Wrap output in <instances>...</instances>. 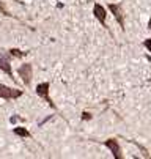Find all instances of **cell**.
<instances>
[{"label":"cell","mask_w":151,"mask_h":159,"mask_svg":"<svg viewBox=\"0 0 151 159\" xmlns=\"http://www.w3.org/2000/svg\"><path fill=\"white\" fill-rule=\"evenodd\" d=\"M49 92H51V84H49V82H41V84H38L36 88H35V93L38 95V98H41L47 106H51V109L57 110V106H55V102L52 101Z\"/></svg>","instance_id":"cell-1"},{"label":"cell","mask_w":151,"mask_h":159,"mask_svg":"<svg viewBox=\"0 0 151 159\" xmlns=\"http://www.w3.org/2000/svg\"><path fill=\"white\" fill-rule=\"evenodd\" d=\"M93 16L96 17V20L99 22V24H101L107 32H109L112 36H113V33L110 32V27L107 25V10H105V7H102L101 3H98V2H96V3L93 5Z\"/></svg>","instance_id":"cell-2"},{"label":"cell","mask_w":151,"mask_h":159,"mask_svg":"<svg viewBox=\"0 0 151 159\" xmlns=\"http://www.w3.org/2000/svg\"><path fill=\"white\" fill-rule=\"evenodd\" d=\"M24 95V90H19V88H13L8 87L5 84H0V98L5 99V101H11V99H17Z\"/></svg>","instance_id":"cell-3"},{"label":"cell","mask_w":151,"mask_h":159,"mask_svg":"<svg viewBox=\"0 0 151 159\" xmlns=\"http://www.w3.org/2000/svg\"><path fill=\"white\" fill-rule=\"evenodd\" d=\"M17 74H19L20 79H22L25 87H30L32 79H33V65L32 63H22L17 68Z\"/></svg>","instance_id":"cell-4"},{"label":"cell","mask_w":151,"mask_h":159,"mask_svg":"<svg viewBox=\"0 0 151 159\" xmlns=\"http://www.w3.org/2000/svg\"><path fill=\"white\" fill-rule=\"evenodd\" d=\"M107 8H109V11L113 14L115 20L118 22L120 29L124 32L126 30V22H124V11H123V5L121 3H109L107 5Z\"/></svg>","instance_id":"cell-5"},{"label":"cell","mask_w":151,"mask_h":159,"mask_svg":"<svg viewBox=\"0 0 151 159\" xmlns=\"http://www.w3.org/2000/svg\"><path fill=\"white\" fill-rule=\"evenodd\" d=\"M102 145L109 150L113 156V159H123V151H121V147H120V142L118 139L115 137H110V139H107L102 142Z\"/></svg>","instance_id":"cell-6"},{"label":"cell","mask_w":151,"mask_h":159,"mask_svg":"<svg viewBox=\"0 0 151 159\" xmlns=\"http://www.w3.org/2000/svg\"><path fill=\"white\" fill-rule=\"evenodd\" d=\"M0 70H2L10 79H13V82H16V79L13 77V66L10 63V57H0Z\"/></svg>","instance_id":"cell-7"},{"label":"cell","mask_w":151,"mask_h":159,"mask_svg":"<svg viewBox=\"0 0 151 159\" xmlns=\"http://www.w3.org/2000/svg\"><path fill=\"white\" fill-rule=\"evenodd\" d=\"M13 134L17 135V137H20V139H32L30 131L27 128H24V126H14L13 128Z\"/></svg>","instance_id":"cell-8"},{"label":"cell","mask_w":151,"mask_h":159,"mask_svg":"<svg viewBox=\"0 0 151 159\" xmlns=\"http://www.w3.org/2000/svg\"><path fill=\"white\" fill-rule=\"evenodd\" d=\"M8 52H10L11 57H16V58H22L24 55H27V52H22L20 49H16V48H11Z\"/></svg>","instance_id":"cell-9"},{"label":"cell","mask_w":151,"mask_h":159,"mask_svg":"<svg viewBox=\"0 0 151 159\" xmlns=\"http://www.w3.org/2000/svg\"><path fill=\"white\" fill-rule=\"evenodd\" d=\"M0 13H2L3 16H7V17H13V19H17L16 16H13L7 8H5V3H3V0H0Z\"/></svg>","instance_id":"cell-10"},{"label":"cell","mask_w":151,"mask_h":159,"mask_svg":"<svg viewBox=\"0 0 151 159\" xmlns=\"http://www.w3.org/2000/svg\"><path fill=\"white\" fill-rule=\"evenodd\" d=\"M142 46L151 54V38H146V39H143V43H142Z\"/></svg>","instance_id":"cell-11"},{"label":"cell","mask_w":151,"mask_h":159,"mask_svg":"<svg viewBox=\"0 0 151 159\" xmlns=\"http://www.w3.org/2000/svg\"><path fill=\"white\" fill-rule=\"evenodd\" d=\"M80 118H82V121H87V120H91V118H93V115H91L90 112L83 110V112H82V117H80Z\"/></svg>","instance_id":"cell-12"},{"label":"cell","mask_w":151,"mask_h":159,"mask_svg":"<svg viewBox=\"0 0 151 159\" xmlns=\"http://www.w3.org/2000/svg\"><path fill=\"white\" fill-rule=\"evenodd\" d=\"M148 29L151 30V17H149V20H148Z\"/></svg>","instance_id":"cell-13"}]
</instances>
